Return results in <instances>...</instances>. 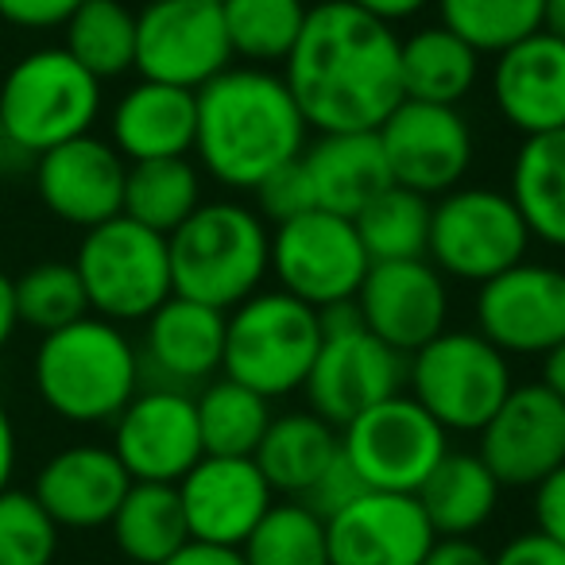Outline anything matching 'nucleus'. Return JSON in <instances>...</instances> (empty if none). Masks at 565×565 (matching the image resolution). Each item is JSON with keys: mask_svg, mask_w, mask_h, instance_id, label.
<instances>
[{"mask_svg": "<svg viewBox=\"0 0 565 565\" xmlns=\"http://www.w3.org/2000/svg\"><path fill=\"white\" fill-rule=\"evenodd\" d=\"M542 384H546L557 399H565V341L542 356Z\"/></svg>", "mask_w": 565, "mask_h": 565, "instance_id": "51", "label": "nucleus"}, {"mask_svg": "<svg viewBox=\"0 0 565 565\" xmlns=\"http://www.w3.org/2000/svg\"><path fill=\"white\" fill-rule=\"evenodd\" d=\"M225 326L228 315L171 295L148 318L140 361L156 372L159 387H205L225 369Z\"/></svg>", "mask_w": 565, "mask_h": 565, "instance_id": "24", "label": "nucleus"}, {"mask_svg": "<svg viewBox=\"0 0 565 565\" xmlns=\"http://www.w3.org/2000/svg\"><path fill=\"white\" fill-rule=\"evenodd\" d=\"M174 488H179L190 539L213 542V546L241 550L259 526V519L275 508L271 484L252 457L205 454Z\"/></svg>", "mask_w": 565, "mask_h": 565, "instance_id": "21", "label": "nucleus"}, {"mask_svg": "<svg viewBox=\"0 0 565 565\" xmlns=\"http://www.w3.org/2000/svg\"><path fill=\"white\" fill-rule=\"evenodd\" d=\"M430 213L434 202L407 186H387L372 198L353 217L356 236L372 264H392V259H426L430 244Z\"/></svg>", "mask_w": 565, "mask_h": 565, "instance_id": "36", "label": "nucleus"}, {"mask_svg": "<svg viewBox=\"0 0 565 565\" xmlns=\"http://www.w3.org/2000/svg\"><path fill=\"white\" fill-rule=\"evenodd\" d=\"M109 132L125 163L190 156L198 136V94L140 78L113 105Z\"/></svg>", "mask_w": 565, "mask_h": 565, "instance_id": "25", "label": "nucleus"}, {"mask_svg": "<svg viewBox=\"0 0 565 565\" xmlns=\"http://www.w3.org/2000/svg\"><path fill=\"white\" fill-rule=\"evenodd\" d=\"M86 0H0V20L24 32H51V28H66V20Z\"/></svg>", "mask_w": 565, "mask_h": 565, "instance_id": "43", "label": "nucleus"}, {"mask_svg": "<svg viewBox=\"0 0 565 565\" xmlns=\"http://www.w3.org/2000/svg\"><path fill=\"white\" fill-rule=\"evenodd\" d=\"M102 113V82L66 47H40L9 66L0 82L4 143L40 159L66 140L89 136Z\"/></svg>", "mask_w": 565, "mask_h": 565, "instance_id": "6", "label": "nucleus"}, {"mask_svg": "<svg viewBox=\"0 0 565 565\" xmlns=\"http://www.w3.org/2000/svg\"><path fill=\"white\" fill-rule=\"evenodd\" d=\"M526 248H531V233L508 190L457 186L434 202L426 259L446 279L484 287L508 267L523 264Z\"/></svg>", "mask_w": 565, "mask_h": 565, "instance_id": "10", "label": "nucleus"}, {"mask_svg": "<svg viewBox=\"0 0 565 565\" xmlns=\"http://www.w3.org/2000/svg\"><path fill=\"white\" fill-rule=\"evenodd\" d=\"M66 43L74 63H82L97 82L136 71V12L125 0H86L66 20Z\"/></svg>", "mask_w": 565, "mask_h": 565, "instance_id": "35", "label": "nucleus"}, {"mask_svg": "<svg viewBox=\"0 0 565 565\" xmlns=\"http://www.w3.org/2000/svg\"><path fill=\"white\" fill-rule=\"evenodd\" d=\"M322 315V349L307 376V411L345 430L356 415L392 399L407 384V356L364 330L356 302H338Z\"/></svg>", "mask_w": 565, "mask_h": 565, "instance_id": "9", "label": "nucleus"}, {"mask_svg": "<svg viewBox=\"0 0 565 565\" xmlns=\"http://www.w3.org/2000/svg\"><path fill=\"white\" fill-rule=\"evenodd\" d=\"M395 186L423 198H441L465 182L472 167V128L457 105H430L403 97L376 128Z\"/></svg>", "mask_w": 565, "mask_h": 565, "instance_id": "14", "label": "nucleus"}, {"mask_svg": "<svg viewBox=\"0 0 565 565\" xmlns=\"http://www.w3.org/2000/svg\"><path fill=\"white\" fill-rule=\"evenodd\" d=\"M307 12L302 0H225L228 51L244 66H282L307 28Z\"/></svg>", "mask_w": 565, "mask_h": 565, "instance_id": "34", "label": "nucleus"}, {"mask_svg": "<svg viewBox=\"0 0 565 565\" xmlns=\"http://www.w3.org/2000/svg\"><path fill=\"white\" fill-rule=\"evenodd\" d=\"M35 392L43 407L78 426L113 423L136 399L143 361L117 322L86 315L55 333H43L35 349Z\"/></svg>", "mask_w": 565, "mask_h": 565, "instance_id": "3", "label": "nucleus"}, {"mask_svg": "<svg viewBox=\"0 0 565 565\" xmlns=\"http://www.w3.org/2000/svg\"><path fill=\"white\" fill-rule=\"evenodd\" d=\"M128 163L94 132L43 151L35 163V194L43 210L74 228H97L125 213Z\"/></svg>", "mask_w": 565, "mask_h": 565, "instance_id": "19", "label": "nucleus"}, {"mask_svg": "<svg viewBox=\"0 0 565 565\" xmlns=\"http://www.w3.org/2000/svg\"><path fill=\"white\" fill-rule=\"evenodd\" d=\"M198 430L210 457H252L271 426V403L252 387L217 376L194 395Z\"/></svg>", "mask_w": 565, "mask_h": 565, "instance_id": "33", "label": "nucleus"}, {"mask_svg": "<svg viewBox=\"0 0 565 565\" xmlns=\"http://www.w3.org/2000/svg\"><path fill=\"white\" fill-rule=\"evenodd\" d=\"M341 454L372 492L415 495L449 454V434L399 392L341 430Z\"/></svg>", "mask_w": 565, "mask_h": 565, "instance_id": "12", "label": "nucleus"}, {"mask_svg": "<svg viewBox=\"0 0 565 565\" xmlns=\"http://www.w3.org/2000/svg\"><path fill=\"white\" fill-rule=\"evenodd\" d=\"M369 17L384 20V24H403V20H415L418 12H426L434 0H349Z\"/></svg>", "mask_w": 565, "mask_h": 565, "instance_id": "48", "label": "nucleus"}, {"mask_svg": "<svg viewBox=\"0 0 565 565\" xmlns=\"http://www.w3.org/2000/svg\"><path fill=\"white\" fill-rule=\"evenodd\" d=\"M299 163L307 171L315 210L349 221L392 186L376 132H318V140L302 148Z\"/></svg>", "mask_w": 565, "mask_h": 565, "instance_id": "26", "label": "nucleus"}, {"mask_svg": "<svg viewBox=\"0 0 565 565\" xmlns=\"http://www.w3.org/2000/svg\"><path fill=\"white\" fill-rule=\"evenodd\" d=\"M341 457V430L318 418L315 411H291V415H275L267 426L264 441L252 454L264 480L275 495L302 500L333 461Z\"/></svg>", "mask_w": 565, "mask_h": 565, "instance_id": "27", "label": "nucleus"}, {"mask_svg": "<svg viewBox=\"0 0 565 565\" xmlns=\"http://www.w3.org/2000/svg\"><path fill=\"white\" fill-rule=\"evenodd\" d=\"M403 97L430 105H461L477 89L480 55L449 28L430 24L399 40Z\"/></svg>", "mask_w": 565, "mask_h": 565, "instance_id": "30", "label": "nucleus"}, {"mask_svg": "<svg viewBox=\"0 0 565 565\" xmlns=\"http://www.w3.org/2000/svg\"><path fill=\"white\" fill-rule=\"evenodd\" d=\"M20 326V315H17V282L9 275L0 271V349L9 345L12 333Z\"/></svg>", "mask_w": 565, "mask_h": 565, "instance_id": "50", "label": "nucleus"}, {"mask_svg": "<svg viewBox=\"0 0 565 565\" xmlns=\"http://www.w3.org/2000/svg\"><path fill=\"white\" fill-rule=\"evenodd\" d=\"M0 148H4V128H0Z\"/></svg>", "mask_w": 565, "mask_h": 565, "instance_id": "54", "label": "nucleus"}, {"mask_svg": "<svg viewBox=\"0 0 565 565\" xmlns=\"http://www.w3.org/2000/svg\"><path fill=\"white\" fill-rule=\"evenodd\" d=\"M361 492H369V488H364V480L356 477L353 465H349V461H345V454H341L338 461H333V469L326 472V477L318 480V484L310 488V492L302 495L299 503H307V508L315 511V515L330 519L333 511H341L345 503H353Z\"/></svg>", "mask_w": 565, "mask_h": 565, "instance_id": "42", "label": "nucleus"}, {"mask_svg": "<svg viewBox=\"0 0 565 565\" xmlns=\"http://www.w3.org/2000/svg\"><path fill=\"white\" fill-rule=\"evenodd\" d=\"M74 267L86 287L89 315L105 322H148L174 295L167 236L136 225L125 213L86 228Z\"/></svg>", "mask_w": 565, "mask_h": 565, "instance_id": "8", "label": "nucleus"}, {"mask_svg": "<svg viewBox=\"0 0 565 565\" xmlns=\"http://www.w3.org/2000/svg\"><path fill=\"white\" fill-rule=\"evenodd\" d=\"M202 205V171L182 159H148V163H128L125 179V217L151 228L159 236H171L186 225L190 213Z\"/></svg>", "mask_w": 565, "mask_h": 565, "instance_id": "32", "label": "nucleus"}, {"mask_svg": "<svg viewBox=\"0 0 565 565\" xmlns=\"http://www.w3.org/2000/svg\"><path fill=\"white\" fill-rule=\"evenodd\" d=\"M58 526L32 492H0V565H51Z\"/></svg>", "mask_w": 565, "mask_h": 565, "instance_id": "40", "label": "nucleus"}, {"mask_svg": "<svg viewBox=\"0 0 565 565\" xmlns=\"http://www.w3.org/2000/svg\"><path fill=\"white\" fill-rule=\"evenodd\" d=\"M508 198L515 202L531 241L565 252V128L523 136L511 159Z\"/></svg>", "mask_w": 565, "mask_h": 565, "instance_id": "29", "label": "nucleus"}, {"mask_svg": "<svg viewBox=\"0 0 565 565\" xmlns=\"http://www.w3.org/2000/svg\"><path fill=\"white\" fill-rule=\"evenodd\" d=\"M423 565H492V554L472 539H438Z\"/></svg>", "mask_w": 565, "mask_h": 565, "instance_id": "46", "label": "nucleus"}, {"mask_svg": "<svg viewBox=\"0 0 565 565\" xmlns=\"http://www.w3.org/2000/svg\"><path fill=\"white\" fill-rule=\"evenodd\" d=\"M282 82L315 132H376L403 102L399 35L349 0H322L307 12Z\"/></svg>", "mask_w": 565, "mask_h": 565, "instance_id": "1", "label": "nucleus"}, {"mask_svg": "<svg viewBox=\"0 0 565 565\" xmlns=\"http://www.w3.org/2000/svg\"><path fill=\"white\" fill-rule=\"evenodd\" d=\"M492 565H565V546L542 531H523L492 554Z\"/></svg>", "mask_w": 565, "mask_h": 565, "instance_id": "45", "label": "nucleus"}, {"mask_svg": "<svg viewBox=\"0 0 565 565\" xmlns=\"http://www.w3.org/2000/svg\"><path fill=\"white\" fill-rule=\"evenodd\" d=\"M252 194H256V213L267 225H282V221L302 217V213L315 210V194H310L307 171H302L299 159L279 167L275 174H267Z\"/></svg>", "mask_w": 565, "mask_h": 565, "instance_id": "41", "label": "nucleus"}, {"mask_svg": "<svg viewBox=\"0 0 565 565\" xmlns=\"http://www.w3.org/2000/svg\"><path fill=\"white\" fill-rule=\"evenodd\" d=\"M117 550L136 565H163L190 542L182 500L174 484H140L132 480L109 523Z\"/></svg>", "mask_w": 565, "mask_h": 565, "instance_id": "31", "label": "nucleus"}, {"mask_svg": "<svg viewBox=\"0 0 565 565\" xmlns=\"http://www.w3.org/2000/svg\"><path fill=\"white\" fill-rule=\"evenodd\" d=\"M542 28L554 32L557 40H565V0H546V12H542Z\"/></svg>", "mask_w": 565, "mask_h": 565, "instance_id": "52", "label": "nucleus"}, {"mask_svg": "<svg viewBox=\"0 0 565 565\" xmlns=\"http://www.w3.org/2000/svg\"><path fill=\"white\" fill-rule=\"evenodd\" d=\"M477 333L503 356H546L565 341V271L523 259L488 279L477 291Z\"/></svg>", "mask_w": 565, "mask_h": 565, "instance_id": "15", "label": "nucleus"}, {"mask_svg": "<svg viewBox=\"0 0 565 565\" xmlns=\"http://www.w3.org/2000/svg\"><path fill=\"white\" fill-rule=\"evenodd\" d=\"M488 86L495 113L515 132L542 136L565 128V40L542 28L500 51Z\"/></svg>", "mask_w": 565, "mask_h": 565, "instance_id": "22", "label": "nucleus"}, {"mask_svg": "<svg viewBox=\"0 0 565 565\" xmlns=\"http://www.w3.org/2000/svg\"><path fill=\"white\" fill-rule=\"evenodd\" d=\"M534 531L565 546V465L534 484Z\"/></svg>", "mask_w": 565, "mask_h": 565, "instance_id": "44", "label": "nucleus"}, {"mask_svg": "<svg viewBox=\"0 0 565 565\" xmlns=\"http://www.w3.org/2000/svg\"><path fill=\"white\" fill-rule=\"evenodd\" d=\"M330 565H423L438 542L423 503L403 492H361L326 519Z\"/></svg>", "mask_w": 565, "mask_h": 565, "instance_id": "20", "label": "nucleus"}, {"mask_svg": "<svg viewBox=\"0 0 565 565\" xmlns=\"http://www.w3.org/2000/svg\"><path fill=\"white\" fill-rule=\"evenodd\" d=\"M441 28L461 35L480 58L500 55L519 40L542 32L546 0H434Z\"/></svg>", "mask_w": 565, "mask_h": 565, "instance_id": "37", "label": "nucleus"}, {"mask_svg": "<svg viewBox=\"0 0 565 565\" xmlns=\"http://www.w3.org/2000/svg\"><path fill=\"white\" fill-rule=\"evenodd\" d=\"M244 565H330L326 519L307 503L282 500L259 519V526L241 546Z\"/></svg>", "mask_w": 565, "mask_h": 565, "instance_id": "38", "label": "nucleus"}, {"mask_svg": "<svg viewBox=\"0 0 565 565\" xmlns=\"http://www.w3.org/2000/svg\"><path fill=\"white\" fill-rule=\"evenodd\" d=\"M132 488L113 446H66L35 477L32 495L55 519L58 531H97L109 526L120 500Z\"/></svg>", "mask_w": 565, "mask_h": 565, "instance_id": "23", "label": "nucleus"}, {"mask_svg": "<svg viewBox=\"0 0 565 565\" xmlns=\"http://www.w3.org/2000/svg\"><path fill=\"white\" fill-rule=\"evenodd\" d=\"M17 282V315L24 326L40 333H55L63 326L78 322L89 315L86 287L74 267V259H43V264L28 267Z\"/></svg>", "mask_w": 565, "mask_h": 565, "instance_id": "39", "label": "nucleus"}, {"mask_svg": "<svg viewBox=\"0 0 565 565\" xmlns=\"http://www.w3.org/2000/svg\"><path fill=\"white\" fill-rule=\"evenodd\" d=\"M163 565H244V554L233 546H213V542L190 539L179 554H171Z\"/></svg>", "mask_w": 565, "mask_h": 565, "instance_id": "47", "label": "nucleus"}, {"mask_svg": "<svg viewBox=\"0 0 565 565\" xmlns=\"http://www.w3.org/2000/svg\"><path fill=\"white\" fill-rule=\"evenodd\" d=\"M407 384L411 399L446 434H480L515 380L511 356L477 330H441L407 356Z\"/></svg>", "mask_w": 565, "mask_h": 565, "instance_id": "7", "label": "nucleus"}, {"mask_svg": "<svg viewBox=\"0 0 565 565\" xmlns=\"http://www.w3.org/2000/svg\"><path fill=\"white\" fill-rule=\"evenodd\" d=\"M369 267L356 225L338 213L310 210L271 228V275L279 291L315 310L353 302Z\"/></svg>", "mask_w": 565, "mask_h": 565, "instance_id": "11", "label": "nucleus"}, {"mask_svg": "<svg viewBox=\"0 0 565 565\" xmlns=\"http://www.w3.org/2000/svg\"><path fill=\"white\" fill-rule=\"evenodd\" d=\"M12 472H17V426L9 411L0 407V492L12 488Z\"/></svg>", "mask_w": 565, "mask_h": 565, "instance_id": "49", "label": "nucleus"}, {"mask_svg": "<svg viewBox=\"0 0 565 565\" xmlns=\"http://www.w3.org/2000/svg\"><path fill=\"white\" fill-rule=\"evenodd\" d=\"M480 461L503 488H534L565 465V399L542 380L515 384L480 430Z\"/></svg>", "mask_w": 565, "mask_h": 565, "instance_id": "17", "label": "nucleus"}, {"mask_svg": "<svg viewBox=\"0 0 565 565\" xmlns=\"http://www.w3.org/2000/svg\"><path fill=\"white\" fill-rule=\"evenodd\" d=\"M307 132L282 74L264 66H228L198 89V163L225 190H256L295 163Z\"/></svg>", "mask_w": 565, "mask_h": 565, "instance_id": "2", "label": "nucleus"}, {"mask_svg": "<svg viewBox=\"0 0 565 565\" xmlns=\"http://www.w3.org/2000/svg\"><path fill=\"white\" fill-rule=\"evenodd\" d=\"M205 4H213V9H225V0H205Z\"/></svg>", "mask_w": 565, "mask_h": 565, "instance_id": "53", "label": "nucleus"}, {"mask_svg": "<svg viewBox=\"0 0 565 565\" xmlns=\"http://www.w3.org/2000/svg\"><path fill=\"white\" fill-rule=\"evenodd\" d=\"M174 295L221 315L264 291L271 275V228L252 205L202 202L167 236Z\"/></svg>", "mask_w": 565, "mask_h": 565, "instance_id": "4", "label": "nucleus"}, {"mask_svg": "<svg viewBox=\"0 0 565 565\" xmlns=\"http://www.w3.org/2000/svg\"><path fill=\"white\" fill-rule=\"evenodd\" d=\"M322 349V315L287 291H256L225 326V369L221 376L252 387L267 403L307 387Z\"/></svg>", "mask_w": 565, "mask_h": 565, "instance_id": "5", "label": "nucleus"}, {"mask_svg": "<svg viewBox=\"0 0 565 565\" xmlns=\"http://www.w3.org/2000/svg\"><path fill=\"white\" fill-rule=\"evenodd\" d=\"M353 302L364 330L403 356L430 345L449 318L446 275L430 259L372 264Z\"/></svg>", "mask_w": 565, "mask_h": 565, "instance_id": "18", "label": "nucleus"}, {"mask_svg": "<svg viewBox=\"0 0 565 565\" xmlns=\"http://www.w3.org/2000/svg\"><path fill=\"white\" fill-rule=\"evenodd\" d=\"M113 454L140 484H179L205 457L194 395L148 387L113 418Z\"/></svg>", "mask_w": 565, "mask_h": 565, "instance_id": "16", "label": "nucleus"}, {"mask_svg": "<svg viewBox=\"0 0 565 565\" xmlns=\"http://www.w3.org/2000/svg\"><path fill=\"white\" fill-rule=\"evenodd\" d=\"M233 66L225 17L205 0H151L136 12V71L148 82L198 89Z\"/></svg>", "mask_w": 565, "mask_h": 565, "instance_id": "13", "label": "nucleus"}, {"mask_svg": "<svg viewBox=\"0 0 565 565\" xmlns=\"http://www.w3.org/2000/svg\"><path fill=\"white\" fill-rule=\"evenodd\" d=\"M503 484L495 472L480 461V454H465V449H449L438 461V469L423 480L415 500L423 503L426 519H430L438 539H472L480 526L500 508Z\"/></svg>", "mask_w": 565, "mask_h": 565, "instance_id": "28", "label": "nucleus"}]
</instances>
